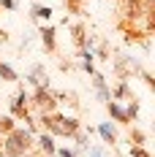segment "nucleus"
Masks as SVG:
<instances>
[{"mask_svg":"<svg viewBox=\"0 0 155 157\" xmlns=\"http://www.w3.org/2000/svg\"><path fill=\"white\" fill-rule=\"evenodd\" d=\"M30 141H33V136L27 133V130H8V138H6L3 152H6L8 157H22V155H27Z\"/></svg>","mask_w":155,"mask_h":157,"instance_id":"f257e3e1","label":"nucleus"},{"mask_svg":"<svg viewBox=\"0 0 155 157\" xmlns=\"http://www.w3.org/2000/svg\"><path fill=\"white\" fill-rule=\"evenodd\" d=\"M44 122L52 133H60V136H76V119H65V117H44Z\"/></svg>","mask_w":155,"mask_h":157,"instance_id":"f03ea898","label":"nucleus"},{"mask_svg":"<svg viewBox=\"0 0 155 157\" xmlns=\"http://www.w3.org/2000/svg\"><path fill=\"white\" fill-rule=\"evenodd\" d=\"M35 103H38V106H44V109H52V103H55V100H52V95H49L44 87H38V92H35Z\"/></svg>","mask_w":155,"mask_h":157,"instance_id":"7ed1b4c3","label":"nucleus"},{"mask_svg":"<svg viewBox=\"0 0 155 157\" xmlns=\"http://www.w3.org/2000/svg\"><path fill=\"white\" fill-rule=\"evenodd\" d=\"M93 81H95V90H98V98H101V100H109L112 95H109L106 84H104V76H93Z\"/></svg>","mask_w":155,"mask_h":157,"instance_id":"20e7f679","label":"nucleus"},{"mask_svg":"<svg viewBox=\"0 0 155 157\" xmlns=\"http://www.w3.org/2000/svg\"><path fill=\"white\" fill-rule=\"evenodd\" d=\"M25 100H27L25 90H22V92H16V98H14V114H25Z\"/></svg>","mask_w":155,"mask_h":157,"instance_id":"39448f33","label":"nucleus"},{"mask_svg":"<svg viewBox=\"0 0 155 157\" xmlns=\"http://www.w3.org/2000/svg\"><path fill=\"white\" fill-rule=\"evenodd\" d=\"M33 81V84H38V87H41V84H44V68H41V65H35V68H33L30 71V76H27Z\"/></svg>","mask_w":155,"mask_h":157,"instance_id":"423d86ee","label":"nucleus"},{"mask_svg":"<svg viewBox=\"0 0 155 157\" xmlns=\"http://www.w3.org/2000/svg\"><path fill=\"white\" fill-rule=\"evenodd\" d=\"M109 111H112V117H117L120 122H128V114H125V111L120 109L117 103H109Z\"/></svg>","mask_w":155,"mask_h":157,"instance_id":"0eeeda50","label":"nucleus"},{"mask_svg":"<svg viewBox=\"0 0 155 157\" xmlns=\"http://www.w3.org/2000/svg\"><path fill=\"white\" fill-rule=\"evenodd\" d=\"M33 16H35V19H49V16H52V8H44V6H35V8H33Z\"/></svg>","mask_w":155,"mask_h":157,"instance_id":"6e6552de","label":"nucleus"},{"mask_svg":"<svg viewBox=\"0 0 155 157\" xmlns=\"http://www.w3.org/2000/svg\"><path fill=\"white\" fill-rule=\"evenodd\" d=\"M41 35H44V44H47V49L55 46V30H52V27H44V30H41Z\"/></svg>","mask_w":155,"mask_h":157,"instance_id":"1a4fd4ad","label":"nucleus"},{"mask_svg":"<svg viewBox=\"0 0 155 157\" xmlns=\"http://www.w3.org/2000/svg\"><path fill=\"white\" fill-rule=\"evenodd\" d=\"M41 149H44V152H47V155H52V152H55V144H52V136H41Z\"/></svg>","mask_w":155,"mask_h":157,"instance_id":"9d476101","label":"nucleus"},{"mask_svg":"<svg viewBox=\"0 0 155 157\" xmlns=\"http://www.w3.org/2000/svg\"><path fill=\"white\" fill-rule=\"evenodd\" d=\"M0 76L6 78V81H16V73L8 68V65H3V63H0Z\"/></svg>","mask_w":155,"mask_h":157,"instance_id":"9b49d317","label":"nucleus"},{"mask_svg":"<svg viewBox=\"0 0 155 157\" xmlns=\"http://www.w3.org/2000/svg\"><path fill=\"white\" fill-rule=\"evenodd\" d=\"M98 130H101V136H104V141H114V130H112V125H101L98 127Z\"/></svg>","mask_w":155,"mask_h":157,"instance_id":"f8f14e48","label":"nucleus"},{"mask_svg":"<svg viewBox=\"0 0 155 157\" xmlns=\"http://www.w3.org/2000/svg\"><path fill=\"white\" fill-rule=\"evenodd\" d=\"M0 130H14V119H0Z\"/></svg>","mask_w":155,"mask_h":157,"instance_id":"ddd939ff","label":"nucleus"},{"mask_svg":"<svg viewBox=\"0 0 155 157\" xmlns=\"http://www.w3.org/2000/svg\"><path fill=\"white\" fill-rule=\"evenodd\" d=\"M131 155H133V157H150L144 149H141V146H133V149H131Z\"/></svg>","mask_w":155,"mask_h":157,"instance_id":"4468645a","label":"nucleus"},{"mask_svg":"<svg viewBox=\"0 0 155 157\" xmlns=\"http://www.w3.org/2000/svg\"><path fill=\"white\" fill-rule=\"evenodd\" d=\"M57 155H60V157H76V155H74V152H68V149H60Z\"/></svg>","mask_w":155,"mask_h":157,"instance_id":"2eb2a0df","label":"nucleus"},{"mask_svg":"<svg viewBox=\"0 0 155 157\" xmlns=\"http://www.w3.org/2000/svg\"><path fill=\"white\" fill-rule=\"evenodd\" d=\"M90 157H104V152L101 149H90Z\"/></svg>","mask_w":155,"mask_h":157,"instance_id":"dca6fc26","label":"nucleus"},{"mask_svg":"<svg viewBox=\"0 0 155 157\" xmlns=\"http://www.w3.org/2000/svg\"><path fill=\"white\" fill-rule=\"evenodd\" d=\"M22 157H27V155H22Z\"/></svg>","mask_w":155,"mask_h":157,"instance_id":"f3484780","label":"nucleus"}]
</instances>
